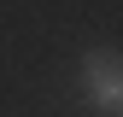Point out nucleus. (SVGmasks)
I'll use <instances>...</instances> for the list:
<instances>
[{
  "label": "nucleus",
  "mask_w": 123,
  "mask_h": 117,
  "mask_svg": "<svg viewBox=\"0 0 123 117\" xmlns=\"http://www.w3.org/2000/svg\"><path fill=\"white\" fill-rule=\"evenodd\" d=\"M82 82H88V94H94L100 105H117L123 99V58L111 47H94L82 58Z\"/></svg>",
  "instance_id": "obj_1"
},
{
  "label": "nucleus",
  "mask_w": 123,
  "mask_h": 117,
  "mask_svg": "<svg viewBox=\"0 0 123 117\" xmlns=\"http://www.w3.org/2000/svg\"><path fill=\"white\" fill-rule=\"evenodd\" d=\"M117 111H123V99H117Z\"/></svg>",
  "instance_id": "obj_2"
}]
</instances>
